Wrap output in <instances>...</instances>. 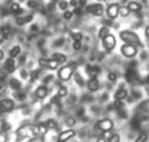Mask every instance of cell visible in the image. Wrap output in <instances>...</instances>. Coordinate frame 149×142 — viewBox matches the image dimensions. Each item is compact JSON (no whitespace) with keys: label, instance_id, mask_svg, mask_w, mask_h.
Returning <instances> with one entry per match:
<instances>
[{"label":"cell","instance_id":"obj_1","mask_svg":"<svg viewBox=\"0 0 149 142\" xmlns=\"http://www.w3.org/2000/svg\"><path fill=\"white\" fill-rule=\"evenodd\" d=\"M119 37H120V39L124 42V43L132 44V46H135V47H143L141 39H140L139 35H137L136 33H134V31H131V30H123V31H120Z\"/></svg>","mask_w":149,"mask_h":142},{"label":"cell","instance_id":"obj_2","mask_svg":"<svg viewBox=\"0 0 149 142\" xmlns=\"http://www.w3.org/2000/svg\"><path fill=\"white\" fill-rule=\"evenodd\" d=\"M37 134H38V129L34 125H22L17 130V136L20 138H28V140H30V138L37 137Z\"/></svg>","mask_w":149,"mask_h":142},{"label":"cell","instance_id":"obj_3","mask_svg":"<svg viewBox=\"0 0 149 142\" xmlns=\"http://www.w3.org/2000/svg\"><path fill=\"white\" fill-rule=\"evenodd\" d=\"M74 69H76V63H70L65 67H62L58 72V77L62 81H70L71 77L73 76Z\"/></svg>","mask_w":149,"mask_h":142},{"label":"cell","instance_id":"obj_4","mask_svg":"<svg viewBox=\"0 0 149 142\" xmlns=\"http://www.w3.org/2000/svg\"><path fill=\"white\" fill-rule=\"evenodd\" d=\"M120 52L124 57H127V59H132V57H135L137 55V47L132 46V44L124 43L120 48Z\"/></svg>","mask_w":149,"mask_h":142},{"label":"cell","instance_id":"obj_5","mask_svg":"<svg viewBox=\"0 0 149 142\" xmlns=\"http://www.w3.org/2000/svg\"><path fill=\"white\" fill-rule=\"evenodd\" d=\"M85 10H86L88 13H90V14H93V16H97V17H100V16L103 14V7H102V4H100V3H92V4H88L86 7H85Z\"/></svg>","mask_w":149,"mask_h":142},{"label":"cell","instance_id":"obj_6","mask_svg":"<svg viewBox=\"0 0 149 142\" xmlns=\"http://www.w3.org/2000/svg\"><path fill=\"white\" fill-rule=\"evenodd\" d=\"M102 41V44H103V47H105V50L106 51H113L114 48H115V46H116V39H115V37L113 35V34H107V35L103 39H101Z\"/></svg>","mask_w":149,"mask_h":142},{"label":"cell","instance_id":"obj_7","mask_svg":"<svg viewBox=\"0 0 149 142\" xmlns=\"http://www.w3.org/2000/svg\"><path fill=\"white\" fill-rule=\"evenodd\" d=\"M95 127H97L101 132H111L114 128V123H113V120H110V119H102L97 123Z\"/></svg>","mask_w":149,"mask_h":142},{"label":"cell","instance_id":"obj_8","mask_svg":"<svg viewBox=\"0 0 149 142\" xmlns=\"http://www.w3.org/2000/svg\"><path fill=\"white\" fill-rule=\"evenodd\" d=\"M119 8L120 5L118 3H111V4L107 5V9H106V13H107V17L110 20H115L119 16Z\"/></svg>","mask_w":149,"mask_h":142},{"label":"cell","instance_id":"obj_9","mask_svg":"<svg viewBox=\"0 0 149 142\" xmlns=\"http://www.w3.org/2000/svg\"><path fill=\"white\" fill-rule=\"evenodd\" d=\"M39 65L41 67H46L49 69H58V67L60 65L59 61H56L55 59H39Z\"/></svg>","mask_w":149,"mask_h":142},{"label":"cell","instance_id":"obj_10","mask_svg":"<svg viewBox=\"0 0 149 142\" xmlns=\"http://www.w3.org/2000/svg\"><path fill=\"white\" fill-rule=\"evenodd\" d=\"M13 108H15L13 101H10V99H1L0 101V111L8 112V111H12Z\"/></svg>","mask_w":149,"mask_h":142},{"label":"cell","instance_id":"obj_11","mask_svg":"<svg viewBox=\"0 0 149 142\" xmlns=\"http://www.w3.org/2000/svg\"><path fill=\"white\" fill-rule=\"evenodd\" d=\"M74 134H76V132H74L73 129H67L64 130V132H62L59 134V137H58V140L60 142H67L68 140H71L72 137H74Z\"/></svg>","mask_w":149,"mask_h":142},{"label":"cell","instance_id":"obj_12","mask_svg":"<svg viewBox=\"0 0 149 142\" xmlns=\"http://www.w3.org/2000/svg\"><path fill=\"white\" fill-rule=\"evenodd\" d=\"M33 20V14H28V16H22V14H20V16H17L16 17V22H17V25H25V23H28V22H30V21Z\"/></svg>","mask_w":149,"mask_h":142},{"label":"cell","instance_id":"obj_13","mask_svg":"<svg viewBox=\"0 0 149 142\" xmlns=\"http://www.w3.org/2000/svg\"><path fill=\"white\" fill-rule=\"evenodd\" d=\"M88 89L90 91H97L100 89V81L95 77H92L89 81H88Z\"/></svg>","mask_w":149,"mask_h":142},{"label":"cell","instance_id":"obj_14","mask_svg":"<svg viewBox=\"0 0 149 142\" xmlns=\"http://www.w3.org/2000/svg\"><path fill=\"white\" fill-rule=\"evenodd\" d=\"M127 8L130 9V12H139V10H141V4L139 1L132 0V1L127 3Z\"/></svg>","mask_w":149,"mask_h":142},{"label":"cell","instance_id":"obj_15","mask_svg":"<svg viewBox=\"0 0 149 142\" xmlns=\"http://www.w3.org/2000/svg\"><path fill=\"white\" fill-rule=\"evenodd\" d=\"M47 94H49V90H47L46 86H39V88L36 90V97H37L38 99H43V98H46Z\"/></svg>","mask_w":149,"mask_h":142},{"label":"cell","instance_id":"obj_16","mask_svg":"<svg viewBox=\"0 0 149 142\" xmlns=\"http://www.w3.org/2000/svg\"><path fill=\"white\" fill-rule=\"evenodd\" d=\"M86 73L90 76V77H95L101 73L100 67H94V65H88L86 67Z\"/></svg>","mask_w":149,"mask_h":142},{"label":"cell","instance_id":"obj_17","mask_svg":"<svg viewBox=\"0 0 149 142\" xmlns=\"http://www.w3.org/2000/svg\"><path fill=\"white\" fill-rule=\"evenodd\" d=\"M4 67L7 68V69H8V72H9V73L15 72L16 67H15V60H13V57H9V59H7V60H5V64H4Z\"/></svg>","mask_w":149,"mask_h":142},{"label":"cell","instance_id":"obj_18","mask_svg":"<svg viewBox=\"0 0 149 142\" xmlns=\"http://www.w3.org/2000/svg\"><path fill=\"white\" fill-rule=\"evenodd\" d=\"M52 59H55L56 61H59L60 64H63V63L67 61V56H65L64 54H60V52H55V54H52Z\"/></svg>","mask_w":149,"mask_h":142},{"label":"cell","instance_id":"obj_19","mask_svg":"<svg viewBox=\"0 0 149 142\" xmlns=\"http://www.w3.org/2000/svg\"><path fill=\"white\" fill-rule=\"evenodd\" d=\"M127 90L126 89H119V90H116L115 95H114V98L115 99H119V101H123L124 98H127Z\"/></svg>","mask_w":149,"mask_h":142},{"label":"cell","instance_id":"obj_20","mask_svg":"<svg viewBox=\"0 0 149 142\" xmlns=\"http://www.w3.org/2000/svg\"><path fill=\"white\" fill-rule=\"evenodd\" d=\"M9 12L13 13V14H20L21 12H22V9H21L20 4H17V3H12L9 7Z\"/></svg>","mask_w":149,"mask_h":142},{"label":"cell","instance_id":"obj_21","mask_svg":"<svg viewBox=\"0 0 149 142\" xmlns=\"http://www.w3.org/2000/svg\"><path fill=\"white\" fill-rule=\"evenodd\" d=\"M20 54H21V47L20 46H13L12 48L9 50V56L10 57H17V56H20Z\"/></svg>","mask_w":149,"mask_h":142},{"label":"cell","instance_id":"obj_22","mask_svg":"<svg viewBox=\"0 0 149 142\" xmlns=\"http://www.w3.org/2000/svg\"><path fill=\"white\" fill-rule=\"evenodd\" d=\"M9 86L13 89V90H20L21 89V82L16 78H10L9 80Z\"/></svg>","mask_w":149,"mask_h":142},{"label":"cell","instance_id":"obj_23","mask_svg":"<svg viewBox=\"0 0 149 142\" xmlns=\"http://www.w3.org/2000/svg\"><path fill=\"white\" fill-rule=\"evenodd\" d=\"M37 129H38V134H41V136H45L49 132V128H47L46 123H41V124L37 127Z\"/></svg>","mask_w":149,"mask_h":142},{"label":"cell","instance_id":"obj_24","mask_svg":"<svg viewBox=\"0 0 149 142\" xmlns=\"http://www.w3.org/2000/svg\"><path fill=\"white\" fill-rule=\"evenodd\" d=\"M107 34H110V29H109L107 26H102V28L100 29V31H98V37H100V39H103Z\"/></svg>","mask_w":149,"mask_h":142},{"label":"cell","instance_id":"obj_25","mask_svg":"<svg viewBox=\"0 0 149 142\" xmlns=\"http://www.w3.org/2000/svg\"><path fill=\"white\" fill-rule=\"evenodd\" d=\"M68 7H70V3L65 1V0H60V1L58 3V8L62 9V10H67Z\"/></svg>","mask_w":149,"mask_h":142},{"label":"cell","instance_id":"obj_26","mask_svg":"<svg viewBox=\"0 0 149 142\" xmlns=\"http://www.w3.org/2000/svg\"><path fill=\"white\" fill-rule=\"evenodd\" d=\"M28 8H30V9H38L39 3L37 0H28Z\"/></svg>","mask_w":149,"mask_h":142},{"label":"cell","instance_id":"obj_27","mask_svg":"<svg viewBox=\"0 0 149 142\" xmlns=\"http://www.w3.org/2000/svg\"><path fill=\"white\" fill-rule=\"evenodd\" d=\"M1 37L4 39H7V38H9V34H10V29L8 28V26H4V28H1Z\"/></svg>","mask_w":149,"mask_h":142},{"label":"cell","instance_id":"obj_28","mask_svg":"<svg viewBox=\"0 0 149 142\" xmlns=\"http://www.w3.org/2000/svg\"><path fill=\"white\" fill-rule=\"evenodd\" d=\"M148 141V133H140L136 137L135 142H147Z\"/></svg>","mask_w":149,"mask_h":142},{"label":"cell","instance_id":"obj_29","mask_svg":"<svg viewBox=\"0 0 149 142\" xmlns=\"http://www.w3.org/2000/svg\"><path fill=\"white\" fill-rule=\"evenodd\" d=\"M130 14V9L126 7H120L119 8V16H122V17H127V16Z\"/></svg>","mask_w":149,"mask_h":142},{"label":"cell","instance_id":"obj_30","mask_svg":"<svg viewBox=\"0 0 149 142\" xmlns=\"http://www.w3.org/2000/svg\"><path fill=\"white\" fill-rule=\"evenodd\" d=\"M71 37H72L73 41H81L82 33H80V31H72V33H71Z\"/></svg>","mask_w":149,"mask_h":142},{"label":"cell","instance_id":"obj_31","mask_svg":"<svg viewBox=\"0 0 149 142\" xmlns=\"http://www.w3.org/2000/svg\"><path fill=\"white\" fill-rule=\"evenodd\" d=\"M46 125H47V128H49V129H56V128H58L56 121H54V120H47Z\"/></svg>","mask_w":149,"mask_h":142},{"label":"cell","instance_id":"obj_32","mask_svg":"<svg viewBox=\"0 0 149 142\" xmlns=\"http://www.w3.org/2000/svg\"><path fill=\"white\" fill-rule=\"evenodd\" d=\"M7 74H9V72H8L7 68H5V67H1V68H0V80H4Z\"/></svg>","mask_w":149,"mask_h":142},{"label":"cell","instance_id":"obj_33","mask_svg":"<svg viewBox=\"0 0 149 142\" xmlns=\"http://www.w3.org/2000/svg\"><path fill=\"white\" fill-rule=\"evenodd\" d=\"M107 142H120V136L119 134H111L109 137Z\"/></svg>","mask_w":149,"mask_h":142},{"label":"cell","instance_id":"obj_34","mask_svg":"<svg viewBox=\"0 0 149 142\" xmlns=\"http://www.w3.org/2000/svg\"><path fill=\"white\" fill-rule=\"evenodd\" d=\"M58 95H59V98H63V97H65V95H67V89H65L64 86H60L59 91H58Z\"/></svg>","mask_w":149,"mask_h":142},{"label":"cell","instance_id":"obj_35","mask_svg":"<svg viewBox=\"0 0 149 142\" xmlns=\"http://www.w3.org/2000/svg\"><path fill=\"white\" fill-rule=\"evenodd\" d=\"M116 78H118V74H116L115 72H110L107 74V80L111 81V82H114V81H116Z\"/></svg>","mask_w":149,"mask_h":142},{"label":"cell","instance_id":"obj_36","mask_svg":"<svg viewBox=\"0 0 149 142\" xmlns=\"http://www.w3.org/2000/svg\"><path fill=\"white\" fill-rule=\"evenodd\" d=\"M72 16H73V12H71V10H64V13H63V17L65 18V20H71L72 18Z\"/></svg>","mask_w":149,"mask_h":142},{"label":"cell","instance_id":"obj_37","mask_svg":"<svg viewBox=\"0 0 149 142\" xmlns=\"http://www.w3.org/2000/svg\"><path fill=\"white\" fill-rule=\"evenodd\" d=\"M1 129L4 130V132H8V130H10V124L7 121H3L1 123Z\"/></svg>","mask_w":149,"mask_h":142},{"label":"cell","instance_id":"obj_38","mask_svg":"<svg viewBox=\"0 0 149 142\" xmlns=\"http://www.w3.org/2000/svg\"><path fill=\"white\" fill-rule=\"evenodd\" d=\"M8 141V136H7V132L1 130L0 132V142H7Z\"/></svg>","mask_w":149,"mask_h":142},{"label":"cell","instance_id":"obj_39","mask_svg":"<svg viewBox=\"0 0 149 142\" xmlns=\"http://www.w3.org/2000/svg\"><path fill=\"white\" fill-rule=\"evenodd\" d=\"M73 50L74 51L81 50V41H73Z\"/></svg>","mask_w":149,"mask_h":142},{"label":"cell","instance_id":"obj_40","mask_svg":"<svg viewBox=\"0 0 149 142\" xmlns=\"http://www.w3.org/2000/svg\"><path fill=\"white\" fill-rule=\"evenodd\" d=\"M74 123H76V120H74L73 117H68V119L65 120V125H67V127H73Z\"/></svg>","mask_w":149,"mask_h":142},{"label":"cell","instance_id":"obj_41","mask_svg":"<svg viewBox=\"0 0 149 142\" xmlns=\"http://www.w3.org/2000/svg\"><path fill=\"white\" fill-rule=\"evenodd\" d=\"M114 107H115L116 110H122V108H123V103H122V101H119V99H115Z\"/></svg>","mask_w":149,"mask_h":142},{"label":"cell","instance_id":"obj_42","mask_svg":"<svg viewBox=\"0 0 149 142\" xmlns=\"http://www.w3.org/2000/svg\"><path fill=\"white\" fill-rule=\"evenodd\" d=\"M73 14H74V16H81V14H82V9H81V7H76V8H74Z\"/></svg>","mask_w":149,"mask_h":142},{"label":"cell","instance_id":"obj_43","mask_svg":"<svg viewBox=\"0 0 149 142\" xmlns=\"http://www.w3.org/2000/svg\"><path fill=\"white\" fill-rule=\"evenodd\" d=\"M74 78H76V82H79V85H82V83H84V81L81 80V76L80 74H74Z\"/></svg>","mask_w":149,"mask_h":142},{"label":"cell","instance_id":"obj_44","mask_svg":"<svg viewBox=\"0 0 149 142\" xmlns=\"http://www.w3.org/2000/svg\"><path fill=\"white\" fill-rule=\"evenodd\" d=\"M16 97H17L18 101H24V99H25V93H17Z\"/></svg>","mask_w":149,"mask_h":142},{"label":"cell","instance_id":"obj_45","mask_svg":"<svg viewBox=\"0 0 149 142\" xmlns=\"http://www.w3.org/2000/svg\"><path fill=\"white\" fill-rule=\"evenodd\" d=\"M70 5H71V7H73V8L79 7V0H71V1H70Z\"/></svg>","mask_w":149,"mask_h":142},{"label":"cell","instance_id":"obj_46","mask_svg":"<svg viewBox=\"0 0 149 142\" xmlns=\"http://www.w3.org/2000/svg\"><path fill=\"white\" fill-rule=\"evenodd\" d=\"M38 74H39V72H37V70H36V72H33V73H31V74H30V77H31V80H37V78H38Z\"/></svg>","mask_w":149,"mask_h":142},{"label":"cell","instance_id":"obj_47","mask_svg":"<svg viewBox=\"0 0 149 142\" xmlns=\"http://www.w3.org/2000/svg\"><path fill=\"white\" fill-rule=\"evenodd\" d=\"M29 142H45L42 138H37V137H34V138H30V141Z\"/></svg>","mask_w":149,"mask_h":142},{"label":"cell","instance_id":"obj_48","mask_svg":"<svg viewBox=\"0 0 149 142\" xmlns=\"http://www.w3.org/2000/svg\"><path fill=\"white\" fill-rule=\"evenodd\" d=\"M5 91V85L3 82H0V94H3Z\"/></svg>","mask_w":149,"mask_h":142},{"label":"cell","instance_id":"obj_49","mask_svg":"<svg viewBox=\"0 0 149 142\" xmlns=\"http://www.w3.org/2000/svg\"><path fill=\"white\" fill-rule=\"evenodd\" d=\"M30 30H31V31H37V30H38V26H37V25H33Z\"/></svg>","mask_w":149,"mask_h":142},{"label":"cell","instance_id":"obj_50","mask_svg":"<svg viewBox=\"0 0 149 142\" xmlns=\"http://www.w3.org/2000/svg\"><path fill=\"white\" fill-rule=\"evenodd\" d=\"M145 35H147V38H149V26L145 28Z\"/></svg>","mask_w":149,"mask_h":142},{"label":"cell","instance_id":"obj_51","mask_svg":"<svg viewBox=\"0 0 149 142\" xmlns=\"http://www.w3.org/2000/svg\"><path fill=\"white\" fill-rule=\"evenodd\" d=\"M3 56H4V52H3V50H0V60H3Z\"/></svg>","mask_w":149,"mask_h":142},{"label":"cell","instance_id":"obj_52","mask_svg":"<svg viewBox=\"0 0 149 142\" xmlns=\"http://www.w3.org/2000/svg\"><path fill=\"white\" fill-rule=\"evenodd\" d=\"M97 142H107V141H106L105 138H98V140H97Z\"/></svg>","mask_w":149,"mask_h":142},{"label":"cell","instance_id":"obj_53","mask_svg":"<svg viewBox=\"0 0 149 142\" xmlns=\"http://www.w3.org/2000/svg\"><path fill=\"white\" fill-rule=\"evenodd\" d=\"M145 81H147V83H148V85H149V74L147 76V80H145Z\"/></svg>","mask_w":149,"mask_h":142},{"label":"cell","instance_id":"obj_54","mask_svg":"<svg viewBox=\"0 0 149 142\" xmlns=\"http://www.w3.org/2000/svg\"><path fill=\"white\" fill-rule=\"evenodd\" d=\"M59 142H60V141H59Z\"/></svg>","mask_w":149,"mask_h":142}]
</instances>
